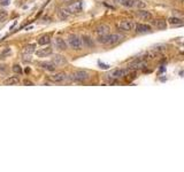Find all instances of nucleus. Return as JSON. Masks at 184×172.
<instances>
[{"label":"nucleus","instance_id":"nucleus-26","mask_svg":"<svg viewBox=\"0 0 184 172\" xmlns=\"http://www.w3.org/2000/svg\"><path fill=\"white\" fill-rule=\"evenodd\" d=\"M13 71L15 73H22V68L20 67L19 64H15V66H13Z\"/></svg>","mask_w":184,"mask_h":172},{"label":"nucleus","instance_id":"nucleus-12","mask_svg":"<svg viewBox=\"0 0 184 172\" xmlns=\"http://www.w3.org/2000/svg\"><path fill=\"white\" fill-rule=\"evenodd\" d=\"M81 40H82V46H85V47H93L95 46V43L90 36H83Z\"/></svg>","mask_w":184,"mask_h":172},{"label":"nucleus","instance_id":"nucleus-7","mask_svg":"<svg viewBox=\"0 0 184 172\" xmlns=\"http://www.w3.org/2000/svg\"><path fill=\"white\" fill-rule=\"evenodd\" d=\"M136 16L138 17V19L143 20V21H148V20L152 19V14L151 12H148V10H138V12H136Z\"/></svg>","mask_w":184,"mask_h":172},{"label":"nucleus","instance_id":"nucleus-1","mask_svg":"<svg viewBox=\"0 0 184 172\" xmlns=\"http://www.w3.org/2000/svg\"><path fill=\"white\" fill-rule=\"evenodd\" d=\"M123 37L118 34H107L99 36L98 38V43L103 44V45H114V44H118Z\"/></svg>","mask_w":184,"mask_h":172},{"label":"nucleus","instance_id":"nucleus-3","mask_svg":"<svg viewBox=\"0 0 184 172\" xmlns=\"http://www.w3.org/2000/svg\"><path fill=\"white\" fill-rule=\"evenodd\" d=\"M129 71H130V69H115V70L109 72V75H107V76H109L111 79H112V78L118 79V78H122V77H124Z\"/></svg>","mask_w":184,"mask_h":172},{"label":"nucleus","instance_id":"nucleus-29","mask_svg":"<svg viewBox=\"0 0 184 172\" xmlns=\"http://www.w3.org/2000/svg\"><path fill=\"white\" fill-rule=\"evenodd\" d=\"M24 84H25V85H33L32 83H31V81H24Z\"/></svg>","mask_w":184,"mask_h":172},{"label":"nucleus","instance_id":"nucleus-21","mask_svg":"<svg viewBox=\"0 0 184 172\" xmlns=\"http://www.w3.org/2000/svg\"><path fill=\"white\" fill-rule=\"evenodd\" d=\"M120 1V4L123 6V7H133V0H118Z\"/></svg>","mask_w":184,"mask_h":172},{"label":"nucleus","instance_id":"nucleus-10","mask_svg":"<svg viewBox=\"0 0 184 172\" xmlns=\"http://www.w3.org/2000/svg\"><path fill=\"white\" fill-rule=\"evenodd\" d=\"M135 29L138 34H146V32H151V27L147 24H137L135 25Z\"/></svg>","mask_w":184,"mask_h":172},{"label":"nucleus","instance_id":"nucleus-9","mask_svg":"<svg viewBox=\"0 0 184 172\" xmlns=\"http://www.w3.org/2000/svg\"><path fill=\"white\" fill-rule=\"evenodd\" d=\"M52 52H53L52 47L47 46V47L40 48V49L36 51V55H37L38 57H46V56H48V55H51Z\"/></svg>","mask_w":184,"mask_h":172},{"label":"nucleus","instance_id":"nucleus-31","mask_svg":"<svg viewBox=\"0 0 184 172\" xmlns=\"http://www.w3.org/2000/svg\"><path fill=\"white\" fill-rule=\"evenodd\" d=\"M179 1H181V2H182V1H183V0H179Z\"/></svg>","mask_w":184,"mask_h":172},{"label":"nucleus","instance_id":"nucleus-2","mask_svg":"<svg viewBox=\"0 0 184 172\" xmlns=\"http://www.w3.org/2000/svg\"><path fill=\"white\" fill-rule=\"evenodd\" d=\"M68 45H69L73 49L80 51L81 48H82V40H81V38L78 36L71 34V36H69V38H68Z\"/></svg>","mask_w":184,"mask_h":172},{"label":"nucleus","instance_id":"nucleus-25","mask_svg":"<svg viewBox=\"0 0 184 172\" xmlns=\"http://www.w3.org/2000/svg\"><path fill=\"white\" fill-rule=\"evenodd\" d=\"M168 22H169L170 24H176V25L182 24V21L179 19H177V17H170V19L168 20Z\"/></svg>","mask_w":184,"mask_h":172},{"label":"nucleus","instance_id":"nucleus-27","mask_svg":"<svg viewBox=\"0 0 184 172\" xmlns=\"http://www.w3.org/2000/svg\"><path fill=\"white\" fill-rule=\"evenodd\" d=\"M10 4V0H0V5L1 6H8Z\"/></svg>","mask_w":184,"mask_h":172},{"label":"nucleus","instance_id":"nucleus-8","mask_svg":"<svg viewBox=\"0 0 184 172\" xmlns=\"http://www.w3.org/2000/svg\"><path fill=\"white\" fill-rule=\"evenodd\" d=\"M52 63L54 66H62V64H66L67 59L65 56H62L60 54H55L52 57Z\"/></svg>","mask_w":184,"mask_h":172},{"label":"nucleus","instance_id":"nucleus-19","mask_svg":"<svg viewBox=\"0 0 184 172\" xmlns=\"http://www.w3.org/2000/svg\"><path fill=\"white\" fill-rule=\"evenodd\" d=\"M39 66H40L43 69L47 70V71H54V70H55V66H54L52 62H40Z\"/></svg>","mask_w":184,"mask_h":172},{"label":"nucleus","instance_id":"nucleus-13","mask_svg":"<svg viewBox=\"0 0 184 172\" xmlns=\"http://www.w3.org/2000/svg\"><path fill=\"white\" fill-rule=\"evenodd\" d=\"M51 78V81H55V83H61L66 79V73L65 72H58V73H54L52 76L50 77Z\"/></svg>","mask_w":184,"mask_h":172},{"label":"nucleus","instance_id":"nucleus-28","mask_svg":"<svg viewBox=\"0 0 184 172\" xmlns=\"http://www.w3.org/2000/svg\"><path fill=\"white\" fill-rule=\"evenodd\" d=\"M99 68H100V69H108L109 66H108V64H104V63L99 62Z\"/></svg>","mask_w":184,"mask_h":172},{"label":"nucleus","instance_id":"nucleus-14","mask_svg":"<svg viewBox=\"0 0 184 172\" xmlns=\"http://www.w3.org/2000/svg\"><path fill=\"white\" fill-rule=\"evenodd\" d=\"M58 16H59V19L61 20V21H66L67 19H69L70 12L68 10V8H61V9H59V12H58Z\"/></svg>","mask_w":184,"mask_h":172},{"label":"nucleus","instance_id":"nucleus-11","mask_svg":"<svg viewBox=\"0 0 184 172\" xmlns=\"http://www.w3.org/2000/svg\"><path fill=\"white\" fill-rule=\"evenodd\" d=\"M54 46L58 48L59 51H66L67 49V43L65 41V39L62 38H55L54 40Z\"/></svg>","mask_w":184,"mask_h":172},{"label":"nucleus","instance_id":"nucleus-24","mask_svg":"<svg viewBox=\"0 0 184 172\" xmlns=\"http://www.w3.org/2000/svg\"><path fill=\"white\" fill-rule=\"evenodd\" d=\"M7 16H8V13H7V10L2 9V8H0V22H4V21L7 19Z\"/></svg>","mask_w":184,"mask_h":172},{"label":"nucleus","instance_id":"nucleus-18","mask_svg":"<svg viewBox=\"0 0 184 172\" xmlns=\"http://www.w3.org/2000/svg\"><path fill=\"white\" fill-rule=\"evenodd\" d=\"M19 81L20 78L17 76H10L4 81V84L5 85H16V84H19Z\"/></svg>","mask_w":184,"mask_h":172},{"label":"nucleus","instance_id":"nucleus-22","mask_svg":"<svg viewBox=\"0 0 184 172\" xmlns=\"http://www.w3.org/2000/svg\"><path fill=\"white\" fill-rule=\"evenodd\" d=\"M133 6L137 7L138 9H141V8H145V2L142 1V0H133Z\"/></svg>","mask_w":184,"mask_h":172},{"label":"nucleus","instance_id":"nucleus-5","mask_svg":"<svg viewBox=\"0 0 184 172\" xmlns=\"http://www.w3.org/2000/svg\"><path fill=\"white\" fill-rule=\"evenodd\" d=\"M71 78L76 81H85L88 78H89V75H88V72L86 71H83V70H78V71L74 72L73 75H71Z\"/></svg>","mask_w":184,"mask_h":172},{"label":"nucleus","instance_id":"nucleus-15","mask_svg":"<svg viewBox=\"0 0 184 172\" xmlns=\"http://www.w3.org/2000/svg\"><path fill=\"white\" fill-rule=\"evenodd\" d=\"M37 43H38V45L46 46V45H48V44L51 43V36H50V34H44L42 37H39Z\"/></svg>","mask_w":184,"mask_h":172},{"label":"nucleus","instance_id":"nucleus-17","mask_svg":"<svg viewBox=\"0 0 184 172\" xmlns=\"http://www.w3.org/2000/svg\"><path fill=\"white\" fill-rule=\"evenodd\" d=\"M35 52H36V44H29L23 49V54L25 55H31Z\"/></svg>","mask_w":184,"mask_h":172},{"label":"nucleus","instance_id":"nucleus-20","mask_svg":"<svg viewBox=\"0 0 184 172\" xmlns=\"http://www.w3.org/2000/svg\"><path fill=\"white\" fill-rule=\"evenodd\" d=\"M154 25L159 30H163V29L167 28V22L165 20H156V22H154Z\"/></svg>","mask_w":184,"mask_h":172},{"label":"nucleus","instance_id":"nucleus-6","mask_svg":"<svg viewBox=\"0 0 184 172\" xmlns=\"http://www.w3.org/2000/svg\"><path fill=\"white\" fill-rule=\"evenodd\" d=\"M83 8V0H76L68 7V10L70 13H80Z\"/></svg>","mask_w":184,"mask_h":172},{"label":"nucleus","instance_id":"nucleus-30","mask_svg":"<svg viewBox=\"0 0 184 172\" xmlns=\"http://www.w3.org/2000/svg\"><path fill=\"white\" fill-rule=\"evenodd\" d=\"M62 2H70V1H73V0H61Z\"/></svg>","mask_w":184,"mask_h":172},{"label":"nucleus","instance_id":"nucleus-23","mask_svg":"<svg viewBox=\"0 0 184 172\" xmlns=\"http://www.w3.org/2000/svg\"><path fill=\"white\" fill-rule=\"evenodd\" d=\"M10 52H12V49H10L9 47H5L1 52H0V57H1V59H5L7 55H9Z\"/></svg>","mask_w":184,"mask_h":172},{"label":"nucleus","instance_id":"nucleus-4","mask_svg":"<svg viewBox=\"0 0 184 172\" xmlns=\"http://www.w3.org/2000/svg\"><path fill=\"white\" fill-rule=\"evenodd\" d=\"M118 27L122 31H132L135 29V23L132 21H129V20H124V21H121L118 23Z\"/></svg>","mask_w":184,"mask_h":172},{"label":"nucleus","instance_id":"nucleus-16","mask_svg":"<svg viewBox=\"0 0 184 172\" xmlns=\"http://www.w3.org/2000/svg\"><path fill=\"white\" fill-rule=\"evenodd\" d=\"M109 31V28L105 24H101V25H98L96 28V32L99 34V36H103V34H107Z\"/></svg>","mask_w":184,"mask_h":172}]
</instances>
